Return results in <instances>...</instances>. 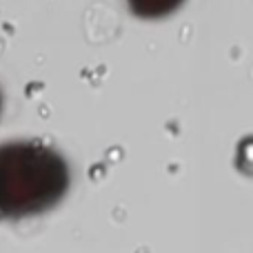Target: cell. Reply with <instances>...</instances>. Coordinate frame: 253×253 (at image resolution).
Returning <instances> with one entry per match:
<instances>
[{"label":"cell","mask_w":253,"mask_h":253,"mask_svg":"<svg viewBox=\"0 0 253 253\" xmlns=\"http://www.w3.org/2000/svg\"><path fill=\"white\" fill-rule=\"evenodd\" d=\"M182 2L184 0H126L131 11L138 18H147V20L171 16L182 7Z\"/></svg>","instance_id":"obj_2"},{"label":"cell","mask_w":253,"mask_h":253,"mask_svg":"<svg viewBox=\"0 0 253 253\" xmlns=\"http://www.w3.org/2000/svg\"><path fill=\"white\" fill-rule=\"evenodd\" d=\"M0 109H2V96H0Z\"/></svg>","instance_id":"obj_3"},{"label":"cell","mask_w":253,"mask_h":253,"mask_svg":"<svg viewBox=\"0 0 253 253\" xmlns=\"http://www.w3.org/2000/svg\"><path fill=\"white\" fill-rule=\"evenodd\" d=\"M69 180L67 160L49 144H0V218L44 213L65 198Z\"/></svg>","instance_id":"obj_1"}]
</instances>
